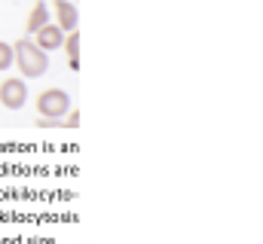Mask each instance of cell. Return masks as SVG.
I'll return each instance as SVG.
<instances>
[{
    "label": "cell",
    "mask_w": 263,
    "mask_h": 244,
    "mask_svg": "<svg viewBox=\"0 0 263 244\" xmlns=\"http://www.w3.org/2000/svg\"><path fill=\"white\" fill-rule=\"evenodd\" d=\"M12 64L18 67V73H22L25 79H37V76L46 73V67H49V55H46L31 37H22V40L12 43Z\"/></svg>",
    "instance_id": "obj_1"
},
{
    "label": "cell",
    "mask_w": 263,
    "mask_h": 244,
    "mask_svg": "<svg viewBox=\"0 0 263 244\" xmlns=\"http://www.w3.org/2000/svg\"><path fill=\"white\" fill-rule=\"evenodd\" d=\"M37 113H40V119L62 122L67 113H70V95H67L65 89H46V92H40V98H37Z\"/></svg>",
    "instance_id": "obj_2"
},
{
    "label": "cell",
    "mask_w": 263,
    "mask_h": 244,
    "mask_svg": "<svg viewBox=\"0 0 263 244\" xmlns=\"http://www.w3.org/2000/svg\"><path fill=\"white\" fill-rule=\"evenodd\" d=\"M25 101H28V86H25V79H22V76H6V79L0 83V104H3L6 110H22Z\"/></svg>",
    "instance_id": "obj_3"
},
{
    "label": "cell",
    "mask_w": 263,
    "mask_h": 244,
    "mask_svg": "<svg viewBox=\"0 0 263 244\" xmlns=\"http://www.w3.org/2000/svg\"><path fill=\"white\" fill-rule=\"evenodd\" d=\"M34 43L43 49V52H52V49H62L65 43V31L59 25H43L37 34H34Z\"/></svg>",
    "instance_id": "obj_4"
},
{
    "label": "cell",
    "mask_w": 263,
    "mask_h": 244,
    "mask_svg": "<svg viewBox=\"0 0 263 244\" xmlns=\"http://www.w3.org/2000/svg\"><path fill=\"white\" fill-rule=\"evenodd\" d=\"M55 15H59V28L70 34V31H77V22H80V12H77V6L70 3V0H55Z\"/></svg>",
    "instance_id": "obj_5"
},
{
    "label": "cell",
    "mask_w": 263,
    "mask_h": 244,
    "mask_svg": "<svg viewBox=\"0 0 263 244\" xmlns=\"http://www.w3.org/2000/svg\"><path fill=\"white\" fill-rule=\"evenodd\" d=\"M43 25H49V6L43 0H37L34 9H31V15H28V34H37Z\"/></svg>",
    "instance_id": "obj_6"
},
{
    "label": "cell",
    "mask_w": 263,
    "mask_h": 244,
    "mask_svg": "<svg viewBox=\"0 0 263 244\" xmlns=\"http://www.w3.org/2000/svg\"><path fill=\"white\" fill-rule=\"evenodd\" d=\"M62 49H65L70 58H77V52H80V34H77V31L65 34V43H62Z\"/></svg>",
    "instance_id": "obj_7"
},
{
    "label": "cell",
    "mask_w": 263,
    "mask_h": 244,
    "mask_svg": "<svg viewBox=\"0 0 263 244\" xmlns=\"http://www.w3.org/2000/svg\"><path fill=\"white\" fill-rule=\"evenodd\" d=\"M12 67V46L0 40V70H9Z\"/></svg>",
    "instance_id": "obj_8"
},
{
    "label": "cell",
    "mask_w": 263,
    "mask_h": 244,
    "mask_svg": "<svg viewBox=\"0 0 263 244\" xmlns=\"http://www.w3.org/2000/svg\"><path fill=\"white\" fill-rule=\"evenodd\" d=\"M65 125H67V128H77V125H80V113H77V110H70V113H67V119H65Z\"/></svg>",
    "instance_id": "obj_9"
},
{
    "label": "cell",
    "mask_w": 263,
    "mask_h": 244,
    "mask_svg": "<svg viewBox=\"0 0 263 244\" xmlns=\"http://www.w3.org/2000/svg\"><path fill=\"white\" fill-rule=\"evenodd\" d=\"M37 125H40V128H52V125H59V122L55 119H37Z\"/></svg>",
    "instance_id": "obj_10"
}]
</instances>
